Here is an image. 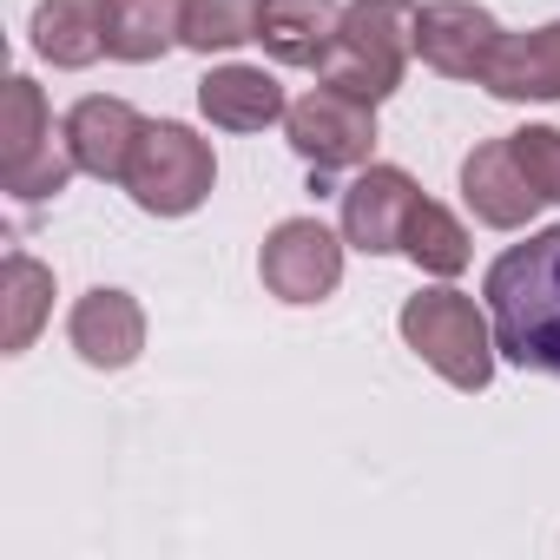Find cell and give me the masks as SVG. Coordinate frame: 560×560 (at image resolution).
<instances>
[{"mask_svg":"<svg viewBox=\"0 0 560 560\" xmlns=\"http://www.w3.org/2000/svg\"><path fill=\"white\" fill-rule=\"evenodd\" d=\"M481 298L494 350L514 370L560 376V224L534 231L527 244H508L481 277Z\"/></svg>","mask_w":560,"mask_h":560,"instance_id":"1","label":"cell"},{"mask_svg":"<svg viewBox=\"0 0 560 560\" xmlns=\"http://www.w3.org/2000/svg\"><path fill=\"white\" fill-rule=\"evenodd\" d=\"M416 21H422L416 0H350L343 27H337L330 54L317 67V80L350 93V100L383 106L402 86L409 60H416Z\"/></svg>","mask_w":560,"mask_h":560,"instance_id":"2","label":"cell"},{"mask_svg":"<svg viewBox=\"0 0 560 560\" xmlns=\"http://www.w3.org/2000/svg\"><path fill=\"white\" fill-rule=\"evenodd\" d=\"M396 330H402V343L442 376V383H455V389H488L494 383V324L475 311V298H462V291H416L409 304H402V317H396Z\"/></svg>","mask_w":560,"mask_h":560,"instance_id":"3","label":"cell"},{"mask_svg":"<svg viewBox=\"0 0 560 560\" xmlns=\"http://www.w3.org/2000/svg\"><path fill=\"white\" fill-rule=\"evenodd\" d=\"M211 185H218L211 145H205L191 126H178V119H145L139 152H132V165H126L132 205L152 211V218H191V211L211 198Z\"/></svg>","mask_w":560,"mask_h":560,"instance_id":"4","label":"cell"},{"mask_svg":"<svg viewBox=\"0 0 560 560\" xmlns=\"http://www.w3.org/2000/svg\"><path fill=\"white\" fill-rule=\"evenodd\" d=\"M257 277L277 304H324L343 284V237L324 218H284L257 250Z\"/></svg>","mask_w":560,"mask_h":560,"instance_id":"5","label":"cell"},{"mask_svg":"<svg viewBox=\"0 0 560 560\" xmlns=\"http://www.w3.org/2000/svg\"><path fill=\"white\" fill-rule=\"evenodd\" d=\"M284 132H291L298 159L317 165V172L370 165V152H376V106H370V100H350V93H337V86L317 80V86L284 113Z\"/></svg>","mask_w":560,"mask_h":560,"instance_id":"6","label":"cell"},{"mask_svg":"<svg viewBox=\"0 0 560 560\" xmlns=\"http://www.w3.org/2000/svg\"><path fill=\"white\" fill-rule=\"evenodd\" d=\"M494 47H501V21L488 8H475V0H429L422 21H416V54L442 80H475L481 86Z\"/></svg>","mask_w":560,"mask_h":560,"instance_id":"7","label":"cell"},{"mask_svg":"<svg viewBox=\"0 0 560 560\" xmlns=\"http://www.w3.org/2000/svg\"><path fill=\"white\" fill-rule=\"evenodd\" d=\"M416 198H422V185H416L402 165H363V172L343 185V244L363 250V257L402 250V231H409Z\"/></svg>","mask_w":560,"mask_h":560,"instance_id":"8","label":"cell"},{"mask_svg":"<svg viewBox=\"0 0 560 560\" xmlns=\"http://www.w3.org/2000/svg\"><path fill=\"white\" fill-rule=\"evenodd\" d=\"M462 198H468V211H475L488 231H521V224H534V211L547 205V198L534 191V178L521 172V159H514L508 139H481V145L462 159Z\"/></svg>","mask_w":560,"mask_h":560,"instance_id":"9","label":"cell"},{"mask_svg":"<svg viewBox=\"0 0 560 560\" xmlns=\"http://www.w3.org/2000/svg\"><path fill=\"white\" fill-rule=\"evenodd\" d=\"M67 343L80 350L86 370H132L139 350H145V311H139V298L113 291V284L86 291L73 304V317H67Z\"/></svg>","mask_w":560,"mask_h":560,"instance_id":"10","label":"cell"},{"mask_svg":"<svg viewBox=\"0 0 560 560\" xmlns=\"http://www.w3.org/2000/svg\"><path fill=\"white\" fill-rule=\"evenodd\" d=\"M60 132H67V145H73V159H80V172H86V178L126 185V165H132V152H139L145 119H139L126 100L93 93V100H80V106L60 119Z\"/></svg>","mask_w":560,"mask_h":560,"instance_id":"11","label":"cell"},{"mask_svg":"<svg viewBox=\"0 0 560 560\" xmlns=\"http://www.w3.org/2000/svg\"><path fill=\"white\" fill-rule=\"evenodd\" d=\"M198 113L211 126H224V132H264V126H277L291 113V100H284V86H277V73L231 60V67H211L198 80Z\"/></svg>","mask_w":560,"mask_h":560,"instance_id":"12","label":"cell"},{"mask_svg":"<svg viewBox=\"0 0 560 560\" xmlns=\"http://www.w3.org/2000/svg\"><path fill=\"white\" fill-rule=\"evenodd\" d=\"M337 27H343L337 0H257V47L277 67H324Z\"/></svg>","mask_w":560,"mask_h":560,"instance_id":"13","label":"cell"},{"mask_svg":"<svg viewBox=\"0 0 560 560\" xmlns=\"http://www.w3.org/2000/svg\"><path fill=\"white\" fill-rule=\"evenodd\" d=\"M481 86L494 100H560V21L534 34H501Z\"/></svg>","mask_w":560,"mask_h":560,"instance_id":"14","label":"cell"},{"mask_svg":"<svg viewBox=\"0 0 560 560\" xmlns=\"http://www.w3.org/2000/svg\"><path fill=\"white\" fill-rule=\"evenodd\" d=\"M47 317H54V270L27 250H8V264H0V350L27 357Z\"/></svg>","mask_w":560,"mask_h":560,"instance_id":"15","label":"cell"},{"mask_svg":"<svg viewBox=\"0 0 560 560\" xmlns=\"http://www.w3.org/2000/svg\"><path fill=\"white\" fill-rule=\"evenodd\" d=\"M34 54L47 67H93L106 54V0H40L34 8Z\"/></svg>","mask_w":560,"mask_h":560,"instance_id":"16","label":"cell"},{"mask_svg":"<svg viewBox=\"0 0 560 560\" xmlns=\"http://www.w3.org/2000/svg\"><path fill=\"white\" fill-rule=\"evenodd\" d=\"M185 0H106V54L126 67H152L178 47Z\"/></svg>","mask_w":560,"mask_h":560,"instance_id":"17","label":"cell"},{"mask_svg":"<svg viewBox=\"0 0 560 560\" xmlns=\"http://www.w3.org/2000/svg\"><path fill=\"white\" fill-rule=\"evenodd\" d=\"M54 139V106L27 73H8L0 86V172H21Z\"/></svg>","mask_w":560,"mask_h":560,"instance_id":"18","label":"cell"},{"mask_svg":"<svg viewBox=\"0 0 560 560\" xmlns=\"http://www.w3.org/2000/svg\"><path fill=\"white\" fill-rule=\"evenodd\" d=\"M402 257L416 270H429V277H462L468 270V231H462V218L448 205H435V198H416L409 231H402Z\"/></svg>","mask_w":560,"mask_h":560,"instance_id":"19","label":"cell"},{"mask_svg":"<svg viewBox=\"0 0 560 560\" xmlns=\"http://www.w3.org/2000/svg\"><path fill=\"white\" fill-rule=\"evenodd\" d=\"M244 40H257V0H185L178 47L211 60V54H237Z\"/></svg>","mask_w":560,"mask_h":560,"instance_id":"20","label":"cell"},{"mask_svg":"<svg viewBox=\"0 0 560 560\" xmlns=\"http://www.w3.org/2000/svg\"><path fill=\"white\" fill-rule=\"evenodd\" d=\"M73 172H80V159H73V145H67V132H54L21 172H0L8 178V191L14 198H27V205H40V198H60L67 185H73Z\"/></svg>","mask_w":560,"mask_h":560,"instance_id":"21","label":"cell"},{"mask_svg":"<svg viewBox=\"0 0 560 560\" xmlns=\"http://www.w3.org/2000/svg\"><path fill=\"white\" fill-rule=\"evenodd\" d=\"M508 145H514L521 172L534 178V191L547 205H560V126H521V132H508Z\"/></svg>","mask_w":560,"mask_h":560,"instance_id":"22","label":"cell"}]
</instances>
